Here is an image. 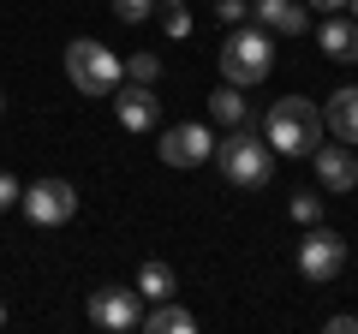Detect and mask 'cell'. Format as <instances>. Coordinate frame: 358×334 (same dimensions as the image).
Wrapping results in <instances>:
<instances>
[{"instance_id": "1", "label": "cell", "mask_w": 358, "mask_h": 334, "mask_svg": "<svg viewBox=\"0 0 358 334\" xmlns=\"http://www.w3.org/2000/svg\"><path fill=\"white\" fill-rule=\"evenodd\" d=\"M263 143L275 155H310L322 143V108L305 102V96H281L263 119Z\"/></svg>"}, {"instance_id": "2", "label": "cell", "mask_w": 358, "mask_h": 334, "mask_svg": "<svg viewBox=\"0 0 358 334\" xmlns=\"http://www.w3.org/2000/svg\"><path fill=\"white\" fill-rule=\"evenodd\" d=\"M215 167L227 173V185H239V191H263V185L275 180V150H268L257 131L227 126V138L215 143Z\"/></svg>"}, {"instance_id": "3", "label": "cell", "mask_w": 358, "mask_h": 334, "mask_svg": "<svg viewBox=\"0 0 358 334\" xmlns=\"http://www.w3.org/2000/svg\"><path fill=\"white\" fill-rule=\"evenodd\" d=\"M268 72H275V36L263 24H233V36L221 42V84L251 90Z\"/></svg>"}, {"instance_id": "4", "label": "cell", "mask_w": 358, "mask_h": 334, "mask_svg": "<svg viewBox=\"0 0 358 334\" xmlns=\"http://www.w3.org/2000/svg\"><path fill=\"white\" fill-rule=\"evenodd\" d=\"M66 78H72L84 96H114L120 84H126V66L114 60V54L102 48V42H90V36H78L72 48H66Z\"/></svg>"}, {"instance_id": "5", "label": "cell", "mask_w": 358, "mask_h": 334, "mask_svg": "<svg viewBox=\"0 0 358 334\" xmlns=\"http://www.w3.org/2000/svg\"><path fill=\"white\" fill-rule=\"evenodd\" d=\"M341 269H346V239L334 227H322V221H310V233L299 239V275L310 286H329Z\"/></svg>"}, {"instance_id": "6", "label": "cell", "mask_w": 358, "mask_h": 334, "mask_svg": "<svg viewBox=\"0 0 358 334\" xmlns=\"http://www.w3.org/2000/svg\"><path fill=\"white\" fill-rule=\"evenodd\" d=\"M90 322L108 334H131L143 322V293L138 286H102V293H90Z\"/></svg>"}, {"instance_id": "7", "label": "cell", "mask_w": 358, "mask_h": 334, "mask_svg": "<svg viewBox=\"0 0 358 334\" xmlns=\"http://www.w3.org/2000/svg\"><path fill=\"white\" fill-rule=\"evenodd\" d=\"M155 150H162L167 167H203L209 155H215V131H209L203 119H185V126H167Z\"/></svg>"}, {"instance_id": "8", "label": "cell", "mask_w": 358, "mask_h": 334, "mask_svg": "<svg viewBox=\"0 0 358 334\" xmlns=\"http://www.w3.org/2000/svg\"><path fill=\"white\" fill-rule=\"evenodd\" d=\"M18 209H24L36 227H60V221L78 215V191H72L66 180H36L24 197H18Z\"/></svg>"}, {"instance_id": "9", "label": "cell", "mask_w": 358, "mask_h": 334, "mask_svg": "<svg viewBox=\"0 0 358 334\" xmlns=\"http://www.w3.org/2000/svg\"><path fill=\"white\" fill-rule=\"evenodd\" d=\"M310 161H317V185H322V191L346 197V191L358 185V155H352V143H317Z\"/></svg>"}, {"instance_id": "10", "label": "cell", "mask_w": 358, "mask_h": 334, "mask_svg": "<svg viewBox=\"0 0 358 334\" xmlns=\"http://www.w3.org/2000/svg\"><path fill=\"white\" fill-rule=\"evenodd\" d=\"M108 102H114V114H120L126 131H150L155 126V84H120Z\"/></svg>"}, {"instance_id": "11", "label": "cell", "mask_w": 358, "mask_h": 334, "mask_svg": "<svg viewBox=\"0 0 358 334\" xmlns=\"http://www.w3.org/2000/svg\"><path fill=\"white\" fill-rule=\"evenodd\" d=\"M251 18L268 36H305V24H310L299 0H251Z\"/></svg>"}, {"instance_id": "12", "label": "cell", "mask_w": 358, "mask_h": 334, "mask_svg": "<svg viewBox=\"0 0 358 334\" xmlns=\"http://www.w3.org/2000/svg\"><path fill=\"white\" fill-rule=\"evenodd\" d=\"M322 126H329L341 143H352V150H358V84H341V90L322 102Z\"/></svg>"}, {"instance_id": "13", "label": "cell", "mask_w": 358, "mask_h": 334, "mask_svg": "<svg viewBox=\"0 0 358 334\" xmlns=\"http://www.w3.org/2000/svg\"><path fill=\"white\" fill-rule=\"evenodd\" d=\"M317 42H322L329 60H358V18L329 13V18H322V30H317Z\"/></svg>"}, {"instance_id": "14", "label": "cell", "mask_w": 358, "mask_h": 334, "mask_svg": "<svg viewBox=\"0 0 358 334\" xmlns=\"http://www.w3.org/2000/svg\"><path fill=\"white\" fill-rule=\"evenodd\" d=\"M138 328H150V334H192V328H197V317H192L185 305H173V298H162V305H155L150 317L138 322Z\"/></svg>"}, {"instance_id": "15", "label": "cell", "mask_w": 358, "mask_h": 334, "mask_svg": "<svg viewBox=\"0 0 358 334\" xmlns=\"http://www.w3.org/2000/svg\"><path fill=\"white\" fill-rule=\"evenodd\" d=\"M138 293L143 298H150V305H162V298H173L179 293V281H173V269H167V263H143V269H138Z\"/></svg>"}, {"instance_id": "16", "label": "cell", "mask_w": 358, "mask_h": 334, "mask_svg": "<svg viewBox=\"0 0 358 334\" xmlns=\"http://www.w3.org/2000/svg\"><path fill=\"white\" fill-rule=\"evenodd\" d=\"M209 119H215V126H245V90L239 84H221V90L209 96Z\"/></svg>"}, {"instance_id": "17", "label": "cell", "mask_w": 358, "mask_h": 334, "mask_svg": "<svg viewBox=\"0 0 358 334\" xmlns=\"http://www.w3.org/2000/svg\"><path fill=\"white\" fill-rule=\"evenodd\" d=\"M287 209H293V221H299V227L322 221V197H317V191H293V203H287Z\"/></svg>"}, {"instance_id": "18", "label": "cell", "mask_w": 358, "mask_h": 334, "mask_svg": "<svg viewBox=\"0 0 358 334\" xmlns=\"http://www.w3.org/2000/svg\"><path fill=\"white\" fill-rule=\"evenodd\" d=\"M126 78H131V84H155V78H162V60H155V54H131Z\"/></svg>"}, {"instance_id": "19", "label": "cell", "mask_w": 358, "mask_h": 334, "mask_svg": "<svg viewBox=\"0 0 358 334\" xmlns=\"http://www.w3.org/2000/svg\"><path fill=\"white\" fill-rule=\"evenodd\" d=\"M162 30H167V36H192V13H185V0H173V6H167V13H162Z\"/></svg>"}, {"instance_id": "20", "label": "cell", "mask_w": 358, "mask_h": 334, "mask_svg": "<svg viewBox=\"0 0 358 334\" xmlns=\"http://www.w3.org/2000/svg\"><path fill=\"white\" fill-rule=\"evenodd\" d=\"M114 13L126 18V24H143V18L155 13V0H114Z\"/></svg>"}, {"instance_id": "21", "label": "cell", "mask_w": 358, "mask_h": 334, "mask_svg": "<svg viewBox=\"0 0 358 334\" xmlns=\"http://www.w3.org/2000/svg\"><path fill=\"white\" fill-rule=\"evenodd\" d=\"M245 13H251V0H215V18H221V24H245Z\"/></svg>"}, {"instance_id": "22", "label": "cell", "mask_w": 358, "mask_h": 334, "mask_svg": "<svg viewBox=\"0 0 358 334\" xmlns=\"http://www.w3.org/2000/svg\"><path fill=\"white\" fill-rule=\"evenodd\" d=\"M18 197H24V185H18V180H13V173H0V209H13V203H18Z\"/></svg>"}, {"instance_id": "23", "label": "cell", "mask_w": 358, "mask_h": 334, "mask_svg": "<svg viewBox=\"0 0 358 334\" xmlns=\"http://www.w3.org/2000/svg\"><path fill=\"white\" fill-rule=\"evenodd\" d=\"M329 334H358V317H352V310H334V317H329Z\"/></svg>"}, {"instance_id": "24", "label": "cell", "mask_w": 358, "mask_h": 334, "mask_svg": "<svg viewBox=\"0 0 358 334\" xmlns=\"http://www.w3.org/2000/svg\"><path fill=\"white\" fill-rule=\"evenodd\" d=\"M305 6H322V13H341L346 0H305Z\"/></svg>"}, {"instance_id": "25", "label": "cell", "mask_w": 358, "mask_h": 334, "mask_svg": "<svg viewBox=\"0 0 358 334\" xmlns=\"http://www.w3.org/2000/svg\"><path fill=\"white\" fill-rule=\"evenodd\" d=\"M346 13H352V18H358V0H346Z\"/></svg>"}, {"instance_id": "26", "label": "cell", "mask_w": 358, "mask_h": 334, "mask_svg": "<svg viewBox=\"0 0 358 334\" xmlns=\"http://www.w3.org/2000/svg\"><path fill=\"white\" fill-rule=\"evenodd\" d=\"M0 328H6V305H0Z\"/></svg>"}, {"instance_id": "27", "label": "cell", "mask_w": 358, "mask_h": 334, "mask_svg": "<svg viewBox=\"0 0 358 334\" xmlns=\"http://www.w3.org/2000/svg\"><path fill=\"white\" fill-rule=\"evenodd\" d=\"M0 108H6V102H0Z\"/></svg>"}]
</instances>
